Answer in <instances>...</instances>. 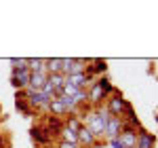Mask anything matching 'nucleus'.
<instances>
[{
  "instance_id": "nucleus-1",
  "label": "nucleus",
  "mask_w": 158,
  "mask_h": 148,
  "mask_svg": "<svg viewBox=\"0 0 158 148\" xmlns=\"http://www.w3.org/2000/svg\"><path fill=\"white\" fill-rule=\"evenodd\" d=\"M85 119H86L85 127H89V129L93 131V136H95V137L101 140V137L106 136V125H108V119H110V114L106 112V108L97 106L93 112H89Z\"/></svg>"
},
{
  "instance_id": "nucleus-2",
  "label": "nucleus",
  "mask_w": 158,
  "mask_h": 148,
  "mask_svg": "<svg viewBox=\"0 0 158 148\" xmlns=\"http://www.w3.org/2000/svg\"><path fill=\"white\" fill-rule=\"evenodd\" d=\"M108 102H106V112H108L110 116H118L122 119V112H124V106H127V99L122 98V93H118L116 89H114V93L108 95Z\"/></svg>"
},
{
  "instance_id": "nucleus-3",
  "label": "nucleus",
  "mask_w": 158,
  "mask_h": 148,
  "mask_svg": "<svg viewBox=\"0 0 158 148\" xmlns=\"http://www.w3.org/2000/svg\"><path fill=\"white\" fill-rule=\"evenodd\" d=\"M86 59H80V57H63V66H61V74L63 76H72V74L85 72L86 70Z\"/></svg>"
},
{
  "instance_id": "nucleus-4",
  "label": "nucleus",
  "mask_w": 158,
  "mask_h": 148,
  "mask_svg": "<svg viewBox=\"0 0 158 148\" xmlns=\"http://www.w3.org/2000/svg\"><path fill=\"white\" fill-rule=\"evenodd\" d=\"M118 140L124 144V148H135L137 146V129L131 123L122 121V131H120V136H118Z\"/></svg>"
},
{
  "instance_id": "nucleus-5",
  "label": "nucleus",
  "mask_w": 158,
  "mask_h": 148,
  "mask_svg": "<svg viewBox=\"0 0 158 148\" xmlns=\"http://www.w3.org/2000/svg\"><path fill=\"white\" fill-rule=\"evenodd\" d=\"M78 146L80 148H99L101 146V140L93 136V131L82 125V129L78 131Z\"/></svg>"
},
{
  "instance_id": "nucleus-6",
  "label": "nucleus",
  "mask_w": 158,
  "mask_h": 148,
  "mask_svg": "<svg viewBox=\"0 0 158 148\" xmlns=\"http://www.w3.org/2000/svg\"><path fill=\"white\" fill-rule=\"evenodd\" d=\"M30 76H32V72H30V70H15V68H13L11 85L15 87V89H19V91H23L25 87L30 85Z\"/></svg>"
},
{
  "instance_id": "nucleus-7",
  "label": "nucleus",
  "mask_w": 158,
  "mask_h": 148,
  "mask_svg": "<svg viewBox=\"0 0 158 148\" xmlns=\"http://www.w3.org/2000/svg\"><path fill=\"white\" fill-rule=\"evenodd\" d=\"M65 83L74 85L76 89H86L89 85L95 83V78H93L91 74H86V72H78V74H72V76H65Z\"/></svg>"
},
{
  "instance_id": "nucleus-8",
  "label": "nucleus",
  "mask_w": 158,
  "mask_h": 148,
  "mask_svg": "<svg viewBox=\"0 0 158 148\" xmlns=\"http://www.w3.org/2000/svg\"><path fill=\"white\" fill-rule=\"evenodd\" d=\"M32 140L36 142V144H40V146H49L51 140H53V136H51V131L47 129V125H42V127H32Z\"/></svg>"
},
{
  "instance_id": "nucleus-9",
  "label": "nucleus",
  "mask_w": 158,
  "mask_h": 148,
  "mask_svg": "<svg viewBox=\"0 0 158 148\" xmlns=\"http://www.w3.org/2000/svg\"><path fill=\"white\" fill-rule=\"evenodd\" d=\"M122 131V119H118V116H110L108 119V125H106V136L108 140H114V137H118Z\"/></svg>"
},
{
  "instance_id": "nucleus-10",
  "label": "nucleus",
  "mask_w": 158,
  "mask_h": 148,
  "mask_svg": "<svg viewBox=\"0 0 158 148\" xmlns=\"http://www.w3.org/2000/svg\"><path fill=\"white\" fill-rule=\"evenodd\" d=\"M156 146V136L154 133H150V131H146L143 127L137 131V146L135 148H154Z\"/></svg>"
},
{
  "instance_id": "nucleus-11",
  "label": "nucleus",
  "mask_w": 158,
  "mask_h": 148,
  "mask_svg": "<svg viewBox=\"0 0 158 148\" xmlns=\"http://www.w3.org/2000/svg\"><path fill=\"white\" fill-rule=\"evenodd\" d=\"M86 93H89V104H93V106H99V104L106 99V93H103V89L99 87L97 81L86 89Z\"/></svg>"
},
{
  "instance_id": "nucleus-12",
  "label": "nucleus",
  "mask_w": 158,
  "mask_h": 148,
  "mask_svg": "<svg viewBox=\"0 0 158 148\" xmlns=\"http://www.w3.org/2000/svg\"><path fill=\"white\" fill-rule=\"evenodd\" d=\"M106 70H108V62L106 59H93V62L86 63V74H91L93 78L97 76V74H106Z\"/></svg>"
},
{
  "instance_id": "nucleus-13",
  "label": "nucleus",
  "mask_w": 158,
  "mask_h": 148,
  "mask_svg": "<svg viewBox=\"0 0 158 148\" xmlns=\"http://www.w3.org/2000/svg\"><path fill=\"white\" fill-rule=\"evenodd\" d=\"M61 66H63V57H49L47 63H44V72H47V76H49V74H59Z\"/></svg>"
},
{
  "instance_id": "nucleus-14",
  "label": "nucleus",
  "mask_w": 158,
  "mask_h": 148,
  "mask_svg": "<svg viewBox=\"0 0 158 148\" xmlns=\"http://www.w3.org/2000/svg\"><path fill=\"white\" fill-rule=\"evenodd\" d=\"M44 63H47V59H42V57H32V59H27V70L32 74H47Z\"/></svg>"
},
{
  "instance_id": "nucleus-15",
  "label": "nucleus",
  "mask_w": 158,
  "mask_h": 148,
  "mask_svg": "<svg viewBox=\"0 0 158 148\" xmlns=\"http://www.w3.org/2000/svg\"><path fill=\"white\" fill-rule=\"evenodd\" d=\"M44 83H47V74H32L30 76V89H34V91H40L42 87H44Z\"/></svg>"
},
{
  "instance_id": "nucleus-16",
  "label": "nucleus",
  "mask_w": 158,
  "mask_h": 148,
  "mask_svg": "<svg viewBox=\"0 0 158 148\" xmlns=\"http://www.w3.org/2000/svg\"><path fill=\"white\" fill-rule=\"evenodd\" d=\"M59 142H70V144H78V133L72 131V129H68V127H63L59 131Z\"/></svg>"
},
{
  "instance_id": "nucleus-17",
  "label": "nucleus",
  "mask_w": 158,
  "mask_h": 148,
  "mask_svg": "<svg viewBox=\"0 0 158 148\" xmlns=\"http://www.w3.org/2000/svg\"><path fill=\"white\" fill-rule=\"evenodd\" d=\"M47 83H49L53 89H63V87H65V76L61 72L59 74H49V76H47Z\"/></svg>"
},
{
  "instance_id": "nucleus-18",
  "label": "nucleus",
  "mask_w": 158,
  "mask_h": 148,
  "mask_svg": "<svg viewBox=\"0 0 158 148\" xmlns=\"http://www.w3.org/2000/svg\"><path fill=\"white\" fill-rule=\"evenodd\" d=\"M63 127H68V129H72V131L78 133V131L82 129V121H80L78 116H72V114H70V116L63 119Z\"/></svg>"
},
{
  "instance_id": "nucleus-19",
  "label": "nucleus",
  "mask_w": 158,
  "mask_h": 148,
  "mask_svg": "<svg viewBox=\"0 0 158 148\" xmlns=\"http://www.w3.org/2000/svg\"><path fill=\"white\" fill-rule=\"evenodd\" d=\"M95 81H97V83H99V87L103 89V93H106V98L114 93V87H112V83H110V78L106 76V74H103V76H99V78H95Z\"/></svg>"
},
{
  "instance_id": "nucleus-20",
  "label": "nucleus",
  "mask_w": 158,
  "mask_h": 148,
  "mask_svg": "<svg viewBox=\"0 0 158 148\" xmlns=\"http://www.w3.org/2000/svg\"><path fill=\"white\" fill-rule=\"evenodd\" d=\"M11 63H13L15 70H27V59H17V57H13Z\"/></svg>"
},
{
  "instance_id": "nucleus-21",
  "label": "nucleus",
  "mask_w": 158,
  "mask_h": 148,
  "mask_svg": "<svg viewBox=\"0 0 158 148\" xmlns=\"http://www.w3.org/2000/svg\"><path fill=\"white\" fill-rule=\"evenodd\" d=\"M78 89L74 85H70V83H65V87H63V95H68V98H74V93H76Z\"/></svg>"
},
{
  "instance_id": "nucleus-22",
  "label": "nucleus",
  "mask_w": 158,
  "mask_h": 148,
  "mask_svg": "<svg viewBox=\"0 0 158 148\" xmlns=\"http://www.w3.org/2000/svg\"><path fill=\"white\" fill-rule=\"evenodd\" d=\"M55 148H80L78 144H70V142H57Z\"/></svg>"
},
{
  "instance_id": "nucleus-23",
  "label": "nucleus",
  "mask_w": 158,
  "mask_h": 148,
  "mask_svg": "<svg viewBox=\"0 0 158 148\" xmlns=\"http://www.w3.org/2000/svg\"><path fill=\"white\" fill-rule=\"evenodd\" d=\"M110 146L112 148H124V144H122L118 137H114V140H110Z\"/></svg>"
},
{
  "instance_id": "nucleus-24",
  "label": "nucleus",
  "mask_w": 158,
  "mask_h": 148,
  "mask_svg": "<svg viewBox=\"0 0 158 148\" xmlns=\"http://www.w3.org/2000/svg\"><path fill=\"white\" fill-rule=\"evenodd\" d=\"M2 144H4V142H2V136H0V148H2Z\"/></svg>"
},
{
  "instance_id": "nucleus-25",
  "label": "nucleus",
  "mask_w": 158,
  "mask_h": 148,
  "mask_svg": "<svg viewBox=\"0 0 158 148\" xmlns=\"http://www.w3.org/2000/svg\"><path fill=\"white\" fill-rule=\"evenodd\" d=\"M42 148H51V146H42Z\"/></svg>"
},
{
  "instance_id": "nucleus-26",
  "label": "nucleus",
  "mask_w": 158,
  "mask_h": 148,
  "mask_svg": "<svg viewBox=\"0 0 158 148\" xmlns=\"http://www.w3.org/2000/svg\"><path fill=\"white\" fill-rule=\"evenodd\" d=\"M0 112H2V108H0ZM0 119H2V116H0Z\"/></svg>"
},
{
  "instance_id": "nucleus-27",
  "label": "nucleus",
  "mask_w": 158,
  "mask_h": 148,
  "mask_svg": "<svg viewBox=\"0 0 158 148\" xmlns=\"http://www.w3.org/2000/svg\"><path fill=\"white\" fill-rule=\"evenodd\" d=\"M156 121H158V114H156Z\"/></svg>"
}]
</instances>
